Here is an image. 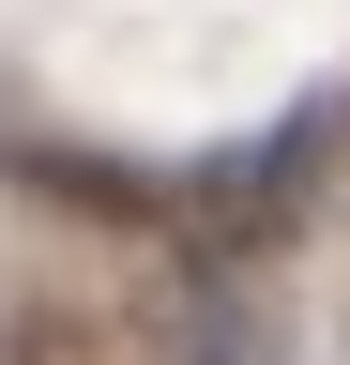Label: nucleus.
<instances>
[{"instance_id": "nucleus-1", "label": "nucleus", "mask_w": 350, "mask_h": 365, "mask_svg": "<svg viewBox=\"0 0 350 365\" xmlns=\"http://www.w3.org/2000/svg\"><path fill=\"white\" fill-rule=\"evenodd\" d=\"M304 153H320V107H304V122H274L244 168H213V182H198V213H213V228H289V182H304Z\"/></svg>"}]
</instances>
